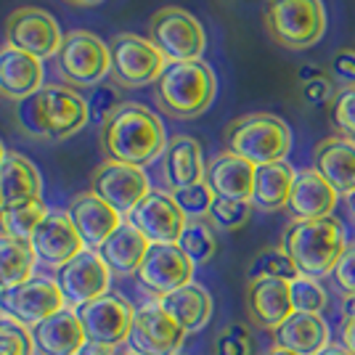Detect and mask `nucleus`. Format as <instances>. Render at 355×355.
<instances>
[{"label": "nucleus", "mask_w": 355, "mask_h": 355, "mask_svg": "<svg viewBox=\"0 0 355 355\" xmlns=\"http://www.w3.org/2000/svg\"><path fill=\"white\" fill-rule=\"evenodd\" d=\"M90 119L88 101L69 85H43L14 104V125L35 141H64Z\"/></svg>", "instance_id": "f257e3e1"}, {"label": "nucleus", "mask_w": 355, "mask_h": 355, "mask_svg": "<svg viewBox=\"0 0 355 355\" xmlns=\"http://www.w3.org/2000/svg\"><path fill=\"white\" fill-rule=\"evenodd\" d=\"M101 151L112 162L146 167L167 148L162 119L144 104H122L101 125Z\"/></svg>", "instance_id": "f03ea898"}, {"label": "nucleus", "mask_w": 355, "mask_h": 355, "mask_svg": "<svg viewBox=\"0 0 355 355\" xmlns=\"http://www.w3.org/2000/svg\"><path fill=\"white\" fill-rule=\"evenodd\" d=\"M282 250L292 257L300 276L324 279L347 250L345 225L334 215L318 220H292L284 231Z\"/></svg>", "instance_id": "7ed1b4c3"}, {"label": "nucleus", "mask_w": 355, "mask_h": 355, "mask_svg": "<svg viewBox=\"0 0 355 355\" xmlns=\"http://www.w3.org/2000/svg\"><path fill=\"white\" fill-rule=\"evenodd\" d=\"M218 93L215 72L205 61H173L157 80V104L175 119H193L205 114Z\"/></svg>", "instance_id": "20e7f679"}, {"label": "nucleus", "mask_w": 355, "mask_h": 355, "mask_svg": "<svg viewBox=\"0 0 355 355\" xmlns=\"http://www.w3.org/2000/svg\"><path fill=\"white\" fill-rule=\"evenodd\" d=\"M223 144L228 154H236L254 167H260V164L282 162L289 154L292 130L276 114L254 112V114L234 119L223 133Z\"/></svg>", "instance_id": "39448f33"}, {"label": "nucleus", "mask_w": 355, "mask_h": 355, "mask_svg": "<svg viewBox=\"0 0 355 355\" xmlns=\"http://www.w3.org/2000/svg\"><path fill=\"white\" fill-rule=\"evenodd\" d=\"M263 24L270 40L289 48L305 51L321 40L326 30V11L321 0H266Z\"/></svg>", "instance_id": "423d86ee"}, {"label": "nucleus", "mask_w": 355, "mask_h": 355, "mask_svg": "<svg viewBox=\"0 0 355 355\" xmlns=\"http://www.w3.org/2000/svg\"><path fill=\"white\" fill-rule=\"evenodd\" d=\"M56 69L69 88H93L112 72L109 45L93 32H67L56 53Z\"/></svg>", "instance_id": "0eeeda50"}, {"label": "nucleus", "mask_w": 355, "mask_h": 355, "mask_svg": "<svg viewBox=\"0 0 355 355\" xmlns=\"http://www.w3.org/2000/svg\"><path fill=\"white\" fill-rule=\"evenodd\" d=\"M148 40L157 45L167 64L173 61H202L207 48V35L199 19L183 8L167 6L151 16L148 21Z\"/></svg>", "instance_id": "6e6552de"}, {"label": "nucleus", "mask_w": 355, "mask_h": 355, "mask_svg": "<svg viewBox=\"0 0 355 355\" xmlns=\"http://www.w3.org/2000/svg\"><path fill=\"white\" fill-rule=\"evenodd\" d=\"M109 56H112V72L109 80L117 88H144L159 80L167 61L157 51V45L148 37L122 32L109 43Z\"/></svg>", "instance_id": "1a4fd4ad"}, {"label": "nucleus", "mask_w": 355, "mask_h": 355, "mask_svg": "<svg viewBox=\"0 0 355 355\" xmlns=\"http://www.w3.org/2000/svg\"><path fill=\"white\" fill-rule=\"evenodd\" d=\"M67 308V300L61 295L59 284L48 279H30L14 289H3L0 295V313L21 326L35 329L45 318L56 315Z\"/></svg>", "instance_id": "9d476101"}, {"label": "nucleus", "mask_w": 355, "mask_h": 355, "mask_svg": "<svg viewBox=\"0 0 355 355\" xmlns=\"http://www.w3.org/2000/svg\"><path fill=\"white\" fill-rule=\"evenodd\" d=\"M6 45H11L21 53H30L35 59H48L56 56L61 48V35L56 19L43 11V8H16L14 14L6 19Z\"/></svg>", "instance_id": "9b49d317"}, {"label": "nucleus", "mask_w": 355, "mask_h": 355, "mask_svg": "<svg viewBox=\"0 0 355 355\" xmlns=\"http://www.w3.org/2000/svg\"><path fill=\"white\" fill-rule=\"evenodd\" d=\"M80 324L85 329V337L93 345H104V347H117L122 342H128L130 324H133V305L119 295L106 292L104 297L85 302L80 308H74Z\"/></svg>", "instance_id": "f8f14e48"}, {"label": "nucleus", "mask_w": 355, "mask_h": 355, "mask_svg": "<svg viewBox=\"0 0 355 355\" xmlns=\"http://www.w3.org/2000/svg\"><path fill=\"white\" fill-rule=\"evenodd\" d=\"M90 191L98 199H104L109 207L117 209L119 215H128L151 189H148V175L144 173V167L106 159L93 170Z\"/></svg>", "instance_id": "ddd939ff"}, {"label": "nucleus", "mask_w": 355, "mask_h": 355, "mask_svg": "<svg viewBox=\"0 0 355 355\" xmlns=\"http://www.w3.org/2000/svg\"><path fill=\"white\" fill-rule=\"evenodd\" d=\"M109 279H112V270L106 268L101 254L93 250H83L69 263L56 268V279L53 282L59 284L67 305L80 308L85 302L104 297L106 289H109Z\"/></svg>", "instance_id": "4468645a"}, {"label": "nucleus", "mask_w": 355, "mask_h": 355, "mask_svg": "<svg viewBox=\"0 0 355 355\" xmlns=\"http://www.w3.org/2000/svg\"><path fill=\"white\" fill-rule=\"evenodd\" d=\"M125 220L133 228H138L148 244H178L189 218L183 209L175 205L173 193L164 191H148L138 205H135Z\"/></svg>", "instance_id": "2eb2a0df"}, {"label": "nucleus", "mask_w": 355, "mask_h": 355, "mask_svg": "<svg viewBox=\"0 0 355 355\" xmlns=\"http://www.w3.org/2000/svg\"><path fill=\"white\" fill-rule=\"evenodd\" d=\"M186 331L159 308V302L144 305L133 313L128 347L141 355H178Z\"/></svg>", "instance_id": "dca6fc26"}, {"label": "nucleus", "mask_w": 355, "mask_h": 355, "mask_svg": "<svg viewBox=\"0 0 355 355\" xmlns=\"http://www.w3.org/2000/svg\"><path fill=\"white\" fill-rule=\"evenodd\" d=\"M193 268L196 266L183 254L178 244H151L135 276H138V284L151 295L164 297L191 284Z\"/></svg>", "instance_id": "f3484780"}, {"label": "nucleus", "mask_w": 355, "mask_h": 355, "mask_svg": "<svg viewBox=\"0 0 355 355\" xmlns=\"http://www.w3.org/2000/svg\"><path fill=\"white\" fill-rule=\"evenodd\" d=\"M30 244L35 250V257L51 268H61L85 250L77 228L72 225L69 212H59V209L45 212V218L32 234Z\"/></svg>", "instance_id": "a211bd4d"}, {"label": "nucleus", "mask_w": 355, "mask_h": 355, "mask_svg": "<svg viewBox=\"0 0 355 355\" xmlns=\"http://www.w3.org/2000/svg\"><path fill=\"white\" fill-rule=\"evenodd\" d=\"M244 302H247L250 321L263 331H276L295 313L289 282H282V279H252L247 284Z\"/></svg>", "instance_id": "6ab92c4d"}, {"label": "nucleus", "mask_w": 355, "mask_h": 355, "mask_svg": "<svg viewBox=\"0 0 355 355\" xmlns=\"http://www.w3.org/2000/svg\"><path fill=\"white\" fill-rule=\"evenodd\" d=\"M67 212H69L72 225L77 228V234L83 239L85 250H93V252L101 250V244L125 223L117 209L109 207L104 199H98L93 191L77 193Z\"/></svg>", "instance_id": "aec40b11"}, {"label": "nucleus", "mask_w": 355, "mask_h": 355, "mask_svg": "<svg viewBox=\"0 0 355 355\" xmlns=\"http://www.w3.org/2000/svg\"><path fill=\"white\" fill-rule=\"evenodd\" d=\"M337 199H340V193L331 189V183L315 167H305L297 173L286 209H289L292 220H318V218H329L334 212Z\"/></svg>", "instance_id": "412c9836"}, {"label": "nucleus", "mask_w": 355, "mask_h": 355, "mask_svg": "<svg viewBox=\"0 0 355 355\" xmlns=\"http://www.w3.org/2000/svg\"><path fill=\"white\" fill-rule=\"evenodd\" d=\"M40 193H43V180L37 167L24 154L8 151L6 159L0 162V212L37 202Z\"/></svg>", "instance_id": "4be33fe9"}, {"label": "nucleus", "mask_w": 355, "mask_h": 355, "mask_svg": "<svg viewBox=\"0 0 355 355\" xmlns=\"http://www.w3.org/2000/svg\"><path fill=\"white\" fill-rule=\"evenodd\" d=\"M313 167L331 183V189L340 196H350L355 191V141L345 135L324 138L315 146Z\"/></svg>", "instance_id": "5701e85b"}, {"label": "nucleus", "mask_w": 355, "mask_h": 355, "mask_svg": "<svg viewBox=\"0 0 355 355\" xmlns=\"http://www.w3.org/2000/svg\"><path fill=\"white\" fill-rule=\"evenodd\" d=\"M32 342L40 355H80L88 337L74 308H64L32 329Z\"/></svg>", "instance_id": "b1692460"}, {"label": "nucleus", "mask_w": 355, "mask_h": 355, "mask_svg": "<svg viewBox=\"0 0 355 355\" xmlns=\"http://www.w3.org/2000/svg\"><path fill=\"white\" fill-rule=\"evenodd\" d=\"M205 159H202V146L191 135H175L167 141V148L162 154V175L170 191L186 189L193 183L205 180Z\"/></svg>", "instance_id": "393cba45"}, {"label": "nucleus", "mask_w": 355, "mask_h": 355, "mask_svg": "<svg viewBox=\"0 0 355 355\" xmlns=\"http://www.w3.org/2000/svg\"><path fill=\"white\" fill-rule=\"evenodd\" d=\"M43 88V61L11 45L0 48V96L21 101Z\"/></svg>", "instance_id": "a878e982"}, {"label": "nucleus", "mask_w": 355, "mask_h": 355, "mask_svg": "<svg viewBox=\"0 0 355 355\" xmlns=\"http://www.w3.org/2000/svg\"><path fill=\"white\" fill-rule=\"evenodd\" d=\"M205 183H207L209 191L215 193V196L250 202L252 186H254V164L236 157V154L223 151V154H218L207 164Z\"/></svg>", "instance_id": "bb28decb"}, {"label": "nucleus", "mask_w": 355, "mask_h": 355, "mask_svg": "<svg viewBox=\"0 0 355 355\" xmlns=\"http://www.w3.org/2000/svg\"><path fill=\"white\" fill-rule=\"evenodd\" d=\"M276 347H284L297 355H318L329 347V326L321 315L313 313H292L276 331Z\"/></svg>", "instance_id": "cd10ccee"}, {"label": "nucleus", "mask_w": 355, "mask_h": 355, "mask_svg": "<svg viewBox=\"0 0 355 355\" xmlns=\"http://www.w3.org/2000/svg\"><path fill=\"white\" fill-rule=\"evenodd\" d=\"M159 308L189 334V331H199L207 326L212 315V297L205 286L191 282L170 295L159 297Z\"/></svg>", "instance_id": "c85d7f7f"}, {"label": "nucleus", "mask_w": 355, "mask_h": 355, "mask_svg": "<svg viewBox=\"0 0 355 355\" xmlns=\"http://www.w3.org/2000/svg\"><path fill=\"white\" fill-rule=\"evenodd\" d=\"M297 170L289 162H270L254 167V186H252V207L276 212L289 205Z\"/></svg>", "instance_id": "c756f323"}, {"label": "nucleus", "mask_w": 355, "mask_h": 355, "mask_svg": "<svg viewBox=\"0 0 355 355\" xmlns=\"http://www.w3.org/2000/svg\"><path fill=\"white\" fill-rule=\"evenodd\" d=\"M148 247H151V244L146 241V236L125 220L117 231L101 244L98 254H101V260H104L106 268H109L112 273L130 276V273H138V268L144 263Z\"/></svg>", "instance_id": "7c9ffc66"}, {"label": "nucleus", "mask_w": 355, "mask_h": 355, "mask_svg": "<svg viewBox=\"0 0 355 355\" xmlns=\"http://www.w3.org/2000/svg\"><path fill=\"white\" fill-rule=\"evenodd\" d=\"M35 263L37 257L30 241L0 234V289H14L19 284L30 282Z\"/></svg>", "instance_id": "2f4dec72"}, {"label": "nucleus", "mask_w": 355, "mask_h": 355, "mask_svg": "<svg viewBox=\"0 0 355 355\" xmlns=\"http://www.w3.org/2000/svg\"><path fill=\"white\" fill-rule=\"evenodd\" d=\"M178 247L183 250V254L191 260L193 266H205L218 252V236H215L212 225L205 218H199V220L186 223L183 234L178 239Z\"/></svg>", "instance_id": "473e14b6"}, {"label": "nucleus", "mask_w": 355, "mask_h": 355, "mask_svg": "<svg viewBox=\"0 0 355 355\" xmlns=\"http://www.w3.org/2000/svg\"><path fill=\"white\" fill-rule=\"evenodd\" d=\"M48 207L43 205V199L30 202V205H21V207L6 209L0 212V234L11 239H21V241H30L35 228L40 225V220L45 218Z\"/></svg>", "instance_id": "72a5a7b5"}, {"label": "nucleus", "mask_w": 355, "mask_h": 355, "mask_svg": "<svg viewBox=\"0 0 355 355\" xmlns=\"http://www.w3.org/2000/svg\"><path fill=\"white\" fill-rule=\"evenodd\" d=\"M300 276L292 257L284 250H266L260 252L250 266V282L252 279H282V282H295Z\"/></svg>", "instance_id": "f704fd0d"}, {"label": "nucleus", "mask_w": 355, "mask_h": 355, "mask_svg": "<svg viewBox=\"0 0 355 355\" xmlns=\"http://www.w3.org/2000/svg\"><path fill=\"white\" fill-rule=\"evenodd\" d=\"M289 295H292L295 313L321 315V311L329 305L326 289L318 284V279H311V276H297L295 282H289Z\"/></svg>", "instance_id": "c9c22d12"}, {"label": "nucleus", "mask_w": 355, "mask_h": 355, "mask_svg": "<svg viewBox=\"0 0 355 355\" xmlns=\"http://www.w3.org/2000/svg\"><path fill=\"white\" fill-rule=\"evenodd\" d=\"M252 215V202H239V199H223L215 196L212 207H209V223L218 225L223 231H236Z\"/></svg>", "instance_id": "e433bc0d"}, {"label": "nucleus", "mask_w": 355, "mask_h": 355, "mask_svg": "<svg viewBox=\"0 0 355 355\" xmlns=\"http://www.w3.org/2000/svg\"><path fill=\"white\" fill-rule=\"evenodd\" d=\"M173 199H175V205L183 209V215L189 220H199V218H207L209 215V207L215 202V193L209 191V186L202 180V183H193V186L173 191Z\"/></svg>", "instance_id": "4c0bfd02"}, {"label": "nucleus", "mask_w": 355, "mask_h": 355, "mask_svg": "<svg viewBox=\"0 0 355 355\" xmlns=\"http://www.w3.org/2000/svg\"><path fill=\"white\" fill-rule=\"evenodd\" d=\"M0 355H35V342L27 326L8 318L0 321Z\"/></svg>", "instance_id": "58836bf2"}, {"label": "nucleus", "mask_w": 355, "mask_h": 355, "mask_svg": "<svg viewBox=\"0 0 355 355\" xmlns=\"http://www.w3.org/2000/svg\"><path fill=\"white\" fill-rule=\"evenodd\" d=\"M212 355H252V337L247 326L231 324L220 329L212 342Z\"/></svg>", "instance_id": "ea45409f"}, {"label": "nucleus", "mask_w": 355, "mask_h": 355, "mask_svg": "<svg viewBox=\"0 0 355 355\" xmlns=\"http://www.w3.org/2000/svg\"><path fill=\"white\" fill-rule=\"evenodd\" d=\"M334 125L340 135L355 141V88H345L334 101Z\"/></svg>", "instance_id": "a19ab883"}, {"label": "nucleus", "mask_w": 355, "mask_h": 355, "mask_svg": "<svg viewBox=\"0 0 355 355\" xmlns=\"http://www.w3.org/2000/svg\"><path fill=\"white\" fill-rule=\"evenodd\" d=\"M90 117L98 119L101 125H104V119L119 109V93H117V85H98V88L93 90V96H90Z\"/></svg>", "instance_id": "79ce46f5"}, {"label": "nucleus", "mask_w": 355, "mask_h": 355, "mask_svg": "<svg viewBox=\"0 0 355 355\" xmlns=\"http://www.w3.org/2000/svg\"><path fill=\"white\" fill-rule=\"evenodd\" d=\"M331 279L342 295H355V244H347V250L342 252L340 263L331 270Z\"/></svg>", "instance_id": "37998d69"}, {"label": "nucleus", "mask_w": 355, "mask_h": 355, "mask_svg": "<svg viewBox=\"0 0 355 355\" xmlns=\"http://www.w3.org/2000/svg\"><path fill=\"white\" fill-rule=\"evenodd\" d=\"M331 74L340 83H345L347 88H355V51H350V48L337 51L331 59Z\"/></svg>", "instance_id": "c03bdc74"}, {"label": "nucleus", "mask_w": 355, "mask_h": 355, "mask_svg": "<svg viewBox=\"0 0 355 355\" xmlns=\"http://www.w3.org/2000/svg\"><path fill=\"white\" fill-rule=\"evenodd\" d=\"M302 90H305V101L313 104V106H321L331 98V85L326 83V77L313 80V83H305V88Z\"/></svg>", "instance_id": "a18cd8bd"}, {"label": "nucleus", "mask_w": 355, "mask_h": 355, "mask_svg": "<svg viewBox=\"0 0 355 355\" xmlns=\"http://www.w3.org/2000/svg\"><path fill=\"white\" fill-rule=\"evenodd\" d=\"M342 342H345L347 350L355 353V321H347V324L342 326Z\"/></svg>", "instance_id": "49530a36"}, {"label": "nucleus", "mask_w": 355, "mask_h": 355, "mask_svg": "<svg viewBox=\"0 0 355 355\" xmlns=\"http://www.w3.org/2000/svg\"><path fill=\"white\" fill-rule=\"evenodd\" d=\"M342 318H345V324L355 321V295H345L342 300Z\"/></svg>", "instance_id": "de8ad7c7"}, {"label": "nucleus", "mask_w": 355, "mask_h": 355, "mask_svg": "<svg viewBox=\"0 0 355 355\" xmlns=\"http://www.w3.org/2000/svg\"><path fill=\"white\" fill-rule=\"evenodd\" d=\"M321 77H324V72L318 67H302L300 69V80L302 83H313V80H321Z\"/></svg>", "instance_id": "09e8293b"}, {"label": "nucleus", "mask_w": 355, "mask_h": 355, "mask_svg": "<svg viewBox=\"0 0 355 355\" xmlns=\"http://www.w3.org/2000/svg\"><path fill=\"white\" fill-rule=\"evenodd\" d=\"M80 355H112V347H104V345H93V342H88V345L80 350Z\"/></svg>", "instance_id": "8fccbe9b"}, {"label": "nucleus", "mask_w": 355, "mask_h": 355, "mask_svg": "<svg viewBox=\"0 0 355 355\" xmlns=\"http://www.w3.org/2000/svg\"><path fill=\"white\" fill-rule=\"evenodd\" d=\"M318 355H355L353 350H347L345 345H329V347H324Z\"/></svg>", "instance_id": "3c124183"}, {"label": "nucleus", "mask_w": 355, "mask_h": 355, "mask_svg": "<svg viewBox=\"0 0 355 355\" xmlns=\"http://www.w3.org/2000/svg\"><path fill=\"white\" fill-rule=\"evenodd\" d=\"M64 3H69V6H80V8H88V6H98L101 0H64Z\"/></svg>", "instance_id": "603ef678"}, {"label": "nucleus", "mask_w": 355, "mask_h": 355, "mask_svg": "<svg viewBox=\"0 0 355 355\" xmlns=\"http://www.w3.org/2000/svg\"><path fill=\"white\" fill-rule=\"evenodd\" d=\"M266 355H297V353H289V350H284V347H273V350H268Z\"/></svg>", "instance_id": "864d4df0"}, {"label": "nucleus", "mask_w": 355, "mask_h": 355, "mask_svg": "<svg viewBox=\"0 0 355 355\" xmlns=\"http://www.w3.org/2000/svg\"><path fill=\"white\" fill-rule=\"evenodd\" d=\"M350 209H353V215H355V191L350 193Z\"/></svg>", "instance_id": "5fc2aeb1"}, {"label": "nucleus", "mask_w": 355, "mask_h": 355, "mask_svg": "<svg viewBox=\"0 0 355 355\" xmlns=\"http://www.w3.org/2000/svg\"><path fill=\"white\" fill-rule=\"evenodd\" d=\"M6 159V148H3V141H0V162Z\"/></svg>", "instance_id": "6e6d98bb"}, {"label": "nucleus", "mask_w": 355, "mask_h": 355, "mask_svg": "<svg viewBox=\"0 0 355 355\" xmlns=\"http://www.w3.org/2000/svg\"><path fill=\"white\" fill-rule=\"evenodd\" d=\"M122 355H141V353H133V350H128V353H122Z\"/></svg>", "instance_id": "4d7b16f0"}, {"label": "nucleus", "mask_w": 355, "mask_h": 355, "mask_svg": "<svg viewBox=\"0 0 355 355\" xmlns=\"http://www.w3.org/2000/svg\"><path fill=\"white\" fill-rule=\"evenodd\" d=\"M0 295H3V289H0Z\"/></svg>", "instance_id": "13d9d810"}, {"label": "nucleus", "mask_w": 355, "mask_h": 355, "mask_svg": "<svg viewBox=\"0 0 355 355\" xmlns=\"http://www.w3.org/2000/svg\"><path fill=\"white\" fill-rule=\"evenodd\" d=\"M178 355H183V353H178Z\"/></svg>", "instance_id": "bf43d9fd"}]
</instances>
